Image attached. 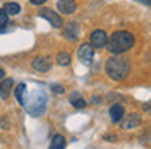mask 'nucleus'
I'll list each match as a JSON object with an SVG mask.
<instances>
[{"label": "nucleus", "mask_w": 151, "mask_h": 149, "mask_svg": "<svg viewBox=\"0 0 151 149\" xmlns=\"http://www.w3.org/2000/svg\"><path fill=\"white\" fill-rule=\"evenodd\" d=\"M31 3H33V5H42L44 2H47V0H29Z\"/></svg>", "instance_id": "nucleus-20"}, {"label": "nucleus", "mask_w": 151, "mask_h": 149, "mask_svg": "<svg viewBox=\"0 0 151 149\" xmlns=\"http://www.w3.org/2000/svg\"><path fill=\"white\" fill-rule=\"evenodd\" d=\"M57 8H59L60 13L70 15V13L75 11L76 3H75V0H59V2H57Z\"/></svg>", "instance_id": "nucleus-10"}, {"label": "nucleus", "mask_w": 151, "mask_h": 149, "mask_svg": "<svg viewBox=\"0 0 151 149\" xmlns=\"http://www.w3.org/2000/svg\"><path fill=\"white\" fill-rule=\"evenodd\" d=\"M50 89H52L55 94H62L63 92V87L60 86V84H52V86H50Z\"/></svg>", "instance_id": "nucleus-19"}, {"label": "nucleus", "mask_w": 151, "mask_h": 149, "mask_svg": "<svg viewBox=\"0 0 151 149\" xmlns=\"http://www.w3.org/2000/svg\"><path fill=\"white\" fill-rule=\"evenodd\" d=\"M26 84L24 83H20L17 87H15V97H17V100L21 104V105H24V94H26Z\"/></svg>", "instance_id": "nucleus-15"}, {"label": "nucleus", "mask_w": 151, "mask_h": 149, "mask_svg": "<svg viewBox=\"0 0 151 149\" xmlns=\"http://www.w3.org/2000/svg\"><path fill=\"white\" fill-rule=\"evenodd\" d=\"M13 91V78H4L0 81V97L2 99H8V96Z\"/></svg>", "instance_id": "nucleus-9"}, {"label": "nucleus", "mask_w": 151, "mask_h": 149, "mask_svg": "<svg viewBox=\"0 0 151 149\" xmlns=\"http://www.w3.org/2000/svg\"><path fill=\"white\" fill-rule=\"evenodd\" d=\"M7 24H8V15L4 11V10H0V32L5 31Z\"/></svg>", "instance_id": "nucleus-18"}, {"label": "nucleus", "mask_w": 151, "mask_h": 149, "mask_svg": "<svg viewBox=\"0 0 151 149\" xmlns=\"http://www.w3.org/2000/svg\"><path fill=\"white\" fill-rule=\"evenodd\" d=\"M20 5H18V3H15V2H10V3H7V5L4 6V11L7 13V15H18V13H20Z\"/></svg>", "instance_id": "nucleus-16"}, {"label": "nucleus", "mask_w": 151, "mask_h": 149, "mask_svg": "<svg viewBox=\"0 0 151 149\" xmlns=\"http://www.w3.org/2000/svg\"><path fill=\"white\" fill-rule=\"evenodd\" d=\"M106 71L112 80L120 81L124 78H127L128 71H130V62L127 58L120 57V55H114L106 62Z\"/></svg>", "instance_id": "nucleus-2"}, {"label": "nucleus", "mask_w": 151, "mask_h": 149, "mask_svg": "<svg viewBox=\"0 0 151 149\" xmlns=\"http://www.w3.org/2000/svg\"><path fill=\"white\" fill-rule=\"evenodd\" d=\"M39 16H41V18H44V19H47V21H49V24L54 26V28H60V26L63 24L60 15H59V13H55L54 10H41Z\"/></svg>", "instance_id": "nucleus-4"}, {"label": "nucleus", "mask_w": 151, "mask_h": 149, "mask_svg": "<svg viewBox=\"0 0 151 149\" xmlns=\"http://www.w3.org/2000/svg\"><path fill=\"white\" fill-rule=\"evenodd\" d=\"M33 68L39 73H47V71L52 68V60L49 57H44V55H39L33 60Z\"/></svg>", "instance_id": "nucleus-5"}, {"label": "nucleus", "mask_w": 151, "mask_h": 149, "mask_svg": "<svg viewBox=\"0 0 151 149\" xmlns=\"http://www.w3.org/2000/svg\"><path fill=\"white\" fill-rule=\"evenodd\" d=\"M46 102L47 97L42 91H34L29 96V99L24 100V107H26V112L31 117H41L46 110Z\"/></svg>", "instance_id": "nucleus-3"}, {"label": "nucleus", "mask_w": 151, "mask_h": 149, "mask_svg": "<svg viewBox=\"0 0 151 149\" xmlns=\"http://www.w3.org/2000/svg\"><path fill=\"white\" fill-rule=\"evenodd\" d=\"M70 104H72L75 109H85L86 107V100L81 97L80 92H73L72 96H70Z\"/></svg>", "instance_id": "nucleus-13"}, {"label": "nucleus", "mask_w": 151, "mask_h": 149, "mask_svg": "<svg viewBox=\"0 0 151 149\" xmlns=\"http://www.w3.org/2000/svg\"><path fill=\"white\" fill-rule=\"evenodd\" d=\"M4 76H5V71L2 70V68H0V78H4Z\"/></svg>", "instance_id": "nucleus-21"}, {"label": "nucleus", "mask_w": 151, "mask_h": 149, "mask_svg": "<svg viewBox=\"0 0 151 149\" xmlns=\"http://www.w3.org/2000/svg\"><path fill=\"white\" fill-rule=\"evenodd\" d=\"M120 122H122V125H124L125 130H133V128H137V126L141 125V117L138 115V113H130L128 117H124Z\"/></svg>", "instance_id": "nucleus-8"}, {"label": "nucleus", "mask_w": 151, "mask_h": 149, "mask_svg": "<svg viewBox=\"0 0 151 149\" xmlns=\"http://www.w3.org/2000/svg\"><path fill=\"white\" fill-rule=\"evenodd\" d=\"M93 57H94V49L91 47L89 44H83L80 45L78 49V58L83 62L85 65H91Z\"/></svg>", "instance_id": "nucleus-7"}, {"label": "nucleus", "mask_w": 151, "mask_h": 149, "mask_svg": "<svg viewBox=\"0 0 151 149\" xmlns=\"http://www.w3.org/2000/svg\"><path fill=\"white\" fill-rule=\"evenodd\" d=\"M140 2H143L145 5H150V0H140Z\"/></svg>", "instance_id": "nucleus-22"}, {"label": "nucleus", "mask_w": 151, "mask_h": 149, "mask_svg": "<svg viewBox=\"0 0 151 149\" xmlns=\"http://www.w3.org/2000/svg\"><path fill=\"white\" fill-rule=\"evenodd\" d=\"M135 44V37L132 32L128 31H117L114 32V34L111 36V37H107V49L111 54L114 55H120L124 54V52L130 50L132 47H133Z\"/></svg>", "instance_id": "nucleus-1"}, {"label": "nucleus", "mask_w": 151, "mask_h": 149, "mask_svg": "<svg viewBox=\"0 0 151 149\" xmlns=\"http://www.w3.org/2000/svg\"><path fill=\"white\" fill-rule=\"evenodd\" d=\"M78 32H80V28L76 23H68L65 26V31H63V37L68 39V41H75L78 37Z\"/></svg>", "instance_id": "nucleus-12"}, {"label": "nucleus", "mask_w": 151, "mask_h": 149, "mask_svg": "<svg viewBox=\"0 0 151 149\" xmlns=\"http://www.w3.org/2000/svg\"><path fill=\"white\" fill-rule=\"evenodd\" d=\"M70 62H72V58H70V55L67 52H60L57 55V65H60V67H68Z\"/></svg>", "instance_id": "nucleus-17"}, {"label": "nucleus", "mask_w": 151, "mask_h": 149, "mask_svg": "<svg viewBox=\"0 0 151 149\" xmlns=\"http://www.w3.org/2000/svg\"><path fill=\"white\" fill-rule=\"evenodd\" d=\"M65 146H67L65 136L55 135V136L52 138V143H50V148H49V149H65Z\"/></svg>", "instance_id": "nucleus-14"}, {"label": "nucleus", "mask_w": 151, "mask_h": 149, "mask_svg": "<svg viewBox=\"0 0 151 149\" xmlns=\"http://www.w3.org/2000/svg\"><path fill=\"white\" fill-rule=\"evenodd\" d=\"M91 47L94 49H102L106 44H107V34H106L104 31H101V29H96V31L91 32Z\"/></svg>", "instance_id": "nucleus-6"}, {"label": "nucleus", "mask_w": 151, "mask_h": 149, "mask_svg": "<svg viewBox=\"0 0 151 149\" xmlns=\"http://www.w3.org/2000/svg\"><path fill=\"white\" fill-rule=\"evenodd\" d=\"M109 115H111V120H112V122L117 123V122H120V120L124 118L125 110H124V107H122L120 104H114V105L111 107V110H109Z\"/></svg>", "instance_id": "nucleus-11"}]
</instances>
